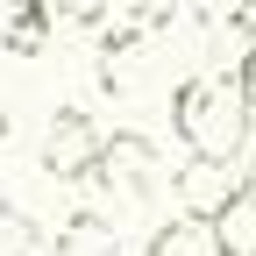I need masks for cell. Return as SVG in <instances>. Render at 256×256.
Listing matches in <instances>:
<instances>
[{"instance_id": "ba28073f", "label": "cell", "mask_w": 256, "mask_h": 256, "mask_svg": "<svg viewBox=\"0 0 256 256\" xmlns=\"http://www.w3.org/2000/svg\"><path fill=\"white\" fill-rule=\"evenodd\" d=\"M36 249H43V235L28 228L14 206H0V256H36Z\"/></svg>"}, {"instance_id": "5b68a950", "label": "cell", "mask_w": 256, "mask_h": 256, "mask_svg": "<svg viewBox=\"0 0 256 256\" xmlns=\"http://www.w3.org/2000/svg\"><path fill=\"white\" fill-rule=\"evenodd\" d=\"M50 36H57L50 0H8V14H0V50L8 57H43Z\"/></svg>"}, {"instance_id": "30bf717a", "label": "cell", "mask_w": 256, "mask_h": 256, "mask_svg": "<svg viewBox=\"0 0 256 256\" xmlns=\"http://www.w3.org/2000/svg\"><path fill=\"white\" fill-rule=\"evenodd\" d=\"M0 142H8V107H0Z\"/></svg>"}, {"instance_id": "8992f818", "label": "cell", "mask_w": 256, "mask_h": 256, "mask_svg": "<svg viewBox=\"0 0 256 256\" xmlns=\"http://www.w3.org/2000/svg\"><path fill=\"white\" fill-rule=\"evenodd\" d=\"M142 256H228V249H220V228H206V220H164V228H156L150 235V249Z\"/></svg>"}, {"instance_id": "9c48e42d", "label": "cell", "mask_w": 256, "mask_h": 256, "mask_svg": "<svg viewBox=\"0 0 256 256\" xmlns=\"http://www.w3.org/2000/svg\"><path fill=\"white\" fill-rule=\"evenodd\" d=\"M242 206L256 214V150H249V164H242Z\"/></svg>"}, {"instance_id": "3957f363", "label": "cell", "mask_w": 256, "mask_h": 256, "mask_svg": "<svg viewBox=\"0 0 256 256\" xmlns=\"http://www.w3.org/2000/svg\"><path fill=\"white\" fill-rule=\"evenodd\" d=\"M100 128H92L78 107H57V121H50V136H43V171L57 178V185H86L92 171H100Z\"/></svg>"}, {"instance_id": "6da1fadb", "label": "cell", "mask_w": 256, "mask_h": 256, "mask_svg": "<svg viewBox=\"0 0 256 256\" xmlns=\"http://www.w3.org/2000/svg\"><path fill=\"white\" fill-rule=\"evenodd\" d=\"M249 92H242V78L235 72H192V78H178V92H171V136L192 150V156H220V164H235L242 156V142H249Z\"/></svg>"}, {"instance_id": "7a4b0ae2", "label": "cell", "mask_w": 256, "mask_h": 256, "mask_svg": "<svg viewBox=\"0 0 256 256\" xmlns=\"http://www.w3.org/2000/svg\"><path fill=\"white\" fill-rule=\"evenodd\" d=\"M171 192H178V214H185V220L220 228V220L242 206V171L220 164V156H185L178 178H171Z\"/></svg>"}, {"instance_id": "277c9868", "label": "cell", "mask_w": 256, "mask_h": 256, "mask_svg": "<svg viewBox=\"0 0 256 256\" xmlns=\"http://www.w3.org/2000/svg\"><path fill=\"white\" fill-rule=\"evenodd\" d=\"M92 178H121L128 192H150V178H156V142L150 136H128V128H121V136H107L100 142V171H92Z\"/></svg>"}, {"instance_id": "52a82bcc", "label": "cell", "mask_w": 256, "mask_h": 256, "mask_svg": "<svg viewBox=\"0 0 256 256\" xmlns=\"http://www.w3.org/2000/svg\"><path fill=\"white\" fill-rule=\"evenodd\" d=\"M57 256H121V235L107 228L100 214H72L57 228Z\"/></svg>"}]
</instances>
